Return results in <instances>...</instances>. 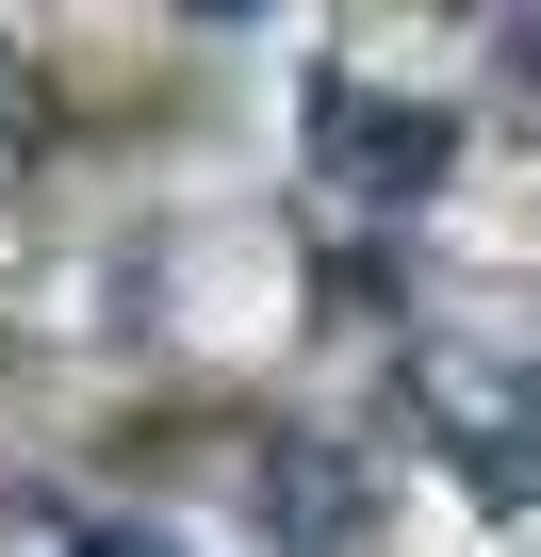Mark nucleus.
Segmentation results:
<instances>
[{
  "label": "nucleus",
  "mask_w": 541,
  "mask_h": 557,
  "mask_svg": "<svg viewBox=\"0 0 541 557\" xmlns=\"http://www.w3.org/2000/svg\"><path fill=\"white\" fill-rule=\"evenodd\" d=\"M83 557H164V541H132V524H83Z\"/></svg>",
  "instance_id": "f257e3e1"
}]
</instances>
